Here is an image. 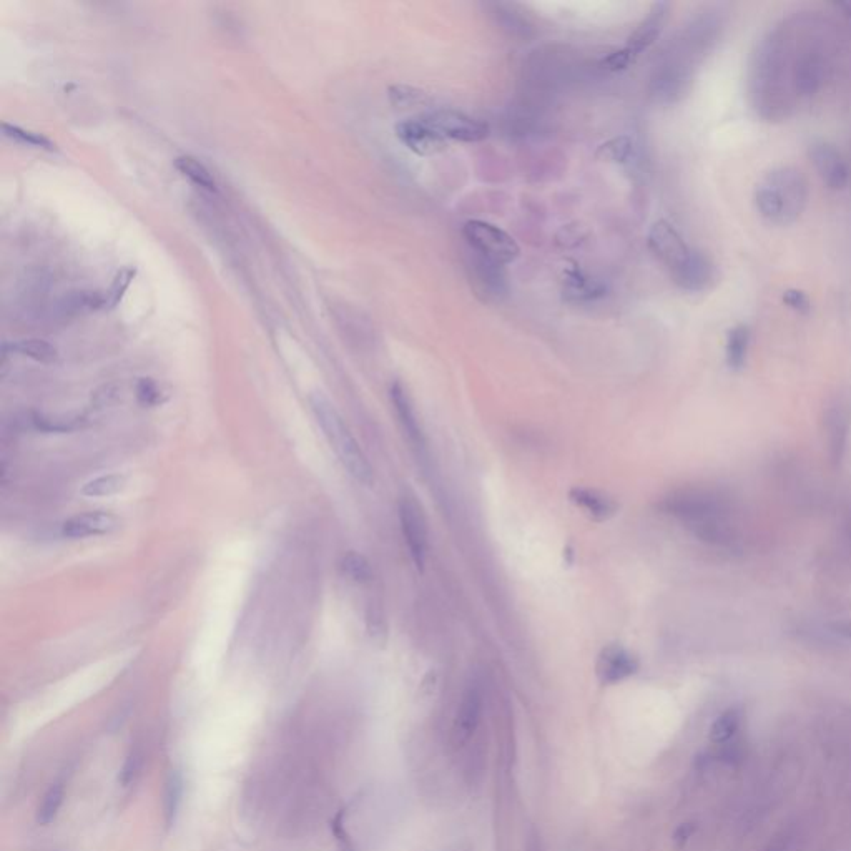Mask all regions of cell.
<instances>
[{"label": "cell", "instance_id": "1", "mask_svg": "<svg viewBox=\"0 0 851 851\" xmlns=\"http://www.w3.org/2000/svg\"><path fill=\"white\" fill-rule=\"evenodd\" d=\"M800 27L783 20L758 40L748 62V100L760 119L782 122L792 114V72Z\"/></svg>", "mask_w": 851, "mask_h": 851}, {"label": "cell", "instance_id": "2", "mask_svg": "<svg viewBox=\"0 0 851 851\" xmlns=\"http://www.w3.org/2000/svg\"><path fill=\"white\" fill-rule=\"evenodd\" d=\"M724 30V14L707 9L695 15L675 39L664 64L654 79L655 95L664 102H675L689 90L694 70L714 49Z\"/></svg>", "mask_w": 851, "mask_h": 851}, {"label": "cell", "instance_id": "3", "mask_svg": "<svg viewBox=\"0 0 851 851\" xmlns=\"http://www.w3.org/2000/svg\"><path fill=\"white\" fill-rule=\"evenodd\" d=\"M664 511L715 546H732L733 531L725 499L707 489H682L662 502Z\"/></svg>", "mask_w": 851, "mask_h": 851}, {"label": "cell", "instance_id": "4", "mask_svg": "<svg viewBox=\"0 0 851 851\" xmlns=\"http://www.w3.org/2000/svg\"><path fill=\"white\" fill-rule=\"evenodd\" d=\"M810 198L807 178L793 167H777L763 175L753 192L755 208L763 220L788 227L802 217Z\"/></svg>", "mask_w": 851, "mask_h": 851}, {"label": "cell", "instance_id": "5", "mask_svg": "<svg viewBox=\"0 0 851 851\" xmlns=\"http://www.w3.org/2000/svg\"><path fill=\"white\" fill-rule=\"evenodd\" d=\"M311 409L315 414L316 421L320 424L321 431L325 434L331 449L335 451L341 464L346 471L358 481V483L373 484V468L366 459L365 453L361 451L360 444L355 436L351 434L340 413L331 404L330 399L323 394L315 393L310 398Z\"/></svg>", "mask_w": 851, "mask_h": 851}, {"label": "cell", "instance_id": "6", "mask_svg": "<svg viewBox=\"0 0 851 851\" xmlns=\"http://www.w3.org/2000/svg\"><path fill=\"white\" fill-rule=\"evenodd\" d=\"M463 235L474 253L499 266L516 261L521 253L516 240L491 223L481 222V220L468 222L464 225Z\"/></svg>", "mask_w": 851, "mask_h": 851}, {"label": "cell", "instance_id": "7", "mask_svg": "<svg viewBox=\"0 0 851 851\" xmlns=\"http://www.w3.org/2000/svg\"><path fill=\"white\" fill-rule=\"evenodd\" d=\"M399 522L414 566L421 571L428 554V524L423 509L413 497H403L399 501Z\"/></svg>", "mask_w": 851, "mask_h": 851}, {"label": "cell", "instance_id": "8", "mask_svg": "<svg viewBox=\"0 0 851 851\" xmlns=\"http://www.w3.org/2000/svg\"><path fill=\"white\" fill-rule=\"evenodd\" d=\"M436 132L441 133L446 140L459 142H481L489 135V125L481 120L473 119L463 112L456 110H436L433 114L423 117Z\"/></svg>", "mask_w": 851, "mask_h": 851}, {"label": "cell", "instance_id": "9", "mask_svg": "<svg viewBox=\"0 0 851 851\" xmlns=\"http://www.w3.org/2000/svg\"><path fill=\"white\" fill-rule=\"evenodd\" d=\"M808 155L812 158L813 167L818 177L830 190L840 192L847 187L850 180V170L842 153L833 143L827 140H817L810 145Z\"/></svg>", "mask_w": 851, "mask_h": 851}, {"label": "cell", "instance_id": "10", "mask_svg": "<svg viewBox=\"0 0 851 851\" xmlns=\"http://www.w3.org/2000/svg\"><path fill=\"white\" fill-rule=\"evenodd\" d=\"M396 137L404 147L421 157L436 155L448 148V140L436 132L426 120H404L396 125Z\"/></svg>", "mask_w": 851, "mask_h": 851}, {"label": "cell", "instance_id": "11", "mask_svg": "<svg viewBox=\"0 0 851 851\" xmlns=\"http://www.w3.org/2000/svg\"><path fill=\"white\" fill-rule=\"evenodd\" d=\"M670 275L682 290L699 293L714 283L715 266L709 256L692 248L687 258L675 270L670 271Z\"/></svg>", "mask_w": 851, "mask_h": 851}, {"label": "cell", "instance_id": "12", "mask_svg": "<svg viewBox=\"0 0 851 851\" xmlns=\"http://www.w3.org/2000/svg\"><path fill=\"white\" fill-rule=\"evenodd\" d=\"M649 246L652 253L670 271L675 270L687 258L690 250H692L684 242V238L680 237L679 232L670 223L665 222V220L655 223L652 230H650Z\"/></svg>", "mask_w": 851, "mask_h": 851}, {"label": "cell", "instance_id": "13", "mask_svg": "<svg viewBox=\"0 0 851 851\" xmlns=\"http://www.w3.org/2000/svg\"><path fill=\"white\" fill-rule=\"evenodd\" d=\"M639 660L620 645H609L602 650L597 660V677L602 684H619L637 674Z\"/></svg>", "mask_w": 851, "mask_h": 851}, {"label": "cell", "instance_id": "14", "mask_svg": "<svg viewBox=\"0 0 851 851\" xmlns=\"http://www.w3.org/2000/svg\"><path fill=\"white\" fill-rule=\"evenodd\" d=\"M119 527L120 519L112 512L92 511L67 519L62 526V534L69 539H87L112 534Z\"/></svg>", "mask_w": 851, "mask_h": 851}, {"label": "cell", "instance_id": "15", "mask_svg": "<svg viewBox=\"0 0 851 851\" xmlns=\"http://www.w3.org/2000/svg\"><path fill=\"white\" fill-rule=\"evenodd\" d=\"M669 12L670 4H667V2H659L650 9L647 17L640 22L639 27L635 29L634 34L630 35L629 42L625 45L624 50L632 59L642 54L644 50L649 49L650 45L659 39V35L662 34V30L667 24V19H669Z\"/></svg>", "mask_w": 851, "mask_h": 851}, {"label": "cell", "instance_id": "16", "mask_svg": "<svg viewBox=\"0 0 851 851\" xmlns=\"http://www.w3.org/2000/svg\"><path fill=\"white\" fill-rule=\"evenodd\" d=\"M851 414L847 404L842 401L833 404L825 414V436H827L828 451L833 463H840L847 449L848 433H850Z\"/></svg>", "mask_w": 851, "mask_h": 851}, {"label": "cell", "instance_id": "17", "mask_svg": "<svg viewBox=\"0 0 851 851\" xmlns=\"http://www.w3.org/2000/svg\"><path fill=\"white\" fill-rule=\"evenodd\" d=\"M469 268H471V281H473L474 288L478 293L486 295V300H492V298L501 300V296L506 295V275L502 271V266L496 265V263H492V261L486 260L476 253Z\"/></svg>", "mask_w": 851, "mask_h": 851}, {"label": "cell", "instance_id": "18", "mask_svg": "<svg viewBox=\"0 0 851 851\" xmlns=\"http://www.w3.org/2000/svg\"><path fill=\"white\" fill-rule=\"evenodd\" d=\"M391 403H393L394 411H396V416H398L399 423H401V428H403L404 433L408 436L409 443L413 444L414 448H418L419 451L426 449V439H424L423 429L419 426L413 404H411V399L408 396V391L398 381L391 386Z\"/></svg>", "mask_w": 851, "mask_h": 851}, {"label": "cell", "instance_id": "19", "mask_svg": "<svg viewBox=\"0 0 851 851\" xmlns=\"http://www.w3.org/2000/svg\"><path fill=\"white\" fill-rule=\"evenodd\" d=\"M571 501L577 507H581L582 511H586L594 521H607L617 512V504H615L609 496L602 492L594 491V489H586V487H574L569 492Z\"/></svg>", "mask_w": 851, "mask_h": 851}, {"label": "cell", "instance_id": "20", "mask_svg": "<svg viewBox=\"0 0 851 851\" xmlns=\"http://www.w3.org/2000/svg\"><path fill=\"white\" fill-rule=\"evenodd\" d=\"M481 710H483V699L476 687L464 694L463 702L459 705L458 719H456V735L461 740L471 737L476 727H478L479 719H481Z\"/></svg>", "mask_w": 851, "mask_h": 851}, {"label": "cell", "instance_id": "21", "mask_svg": "<svg viewBox=\"0 0 851 851\" xmlns=\"http://www.w3.org/2000/svg\"><path fill=\"white\" fill-rule=\"evenodd\" d=\"M750 341H752V333L747 325H737L729 331L727 345H725V358L730 369L740 371L745 366Z\"/></svg>", "mask_w": 851, "mask_h": 851}, {"label": "cell", "instance_id": "22", "mask_svg": "<svg viewBox=\"0 0 851 851\" xmlns=\"http://www.w3.org/2000/svg\"><path fill=\"white\" fill-rule=\"evenodd\" d=\"M182 802L183 778L180 772L172 770L165 780V788H163V822H165L167 828H172L177 823Z\"/></svg>", "mask_w": 851, "mask_h": 851}, {"label": "cell", "instance_id": "23", "mask_svg": "<svg viewBox=\"0 0 851 851\" xmlns=\"http://www.w3.org/2000/svg\"><path fill=\"white\" fill-rule=\"evenodd\" d=\"M175 168L182 173L183 177L192 180L197 187L207 190V192H215L217 190V182L213 178L212 172L208 170L202 162H198L197 158L190 155H183L175 160Z\"/></svg>", "mask_w": 851, "mask_h": 851}, {"label": "cell", "instance_id": "24", "mask_svg": "<svg viewBox=\"0 0 851 851\" xmlns=\"http://www.w3.org/2000/svg\"><path fill=\"white\" fill-rule=\"evenodd\" d=\"M12 351L25 356V358H30V360L37 361V363H42V365H52L59 360L57 348L45 340L19 341V343L12 345Z\"/></svg>", "mask_w": 851, "mask_h": 851}, {"label": "cell", "instance_id": "25", "mask_svg": "<svg viewBox=\"0 0 851 851\" xmlns=\"http://www.w3.org/2000/svg\"><path fill=\"white\" fill-rule=\"evenodd\" d=\"M740 722H742V715H740L738 710L730 709L724 712L712 724V729H710L712 742L717 743V745H724V743L730 742L737 735L738 729H740Z\"/></svg>", "mask_w": 851, "mask_h": 851}, {"label": "cell", "instance_id": "26", "mask_svg": "<svg viewBox=\"0 0 851 851\" xmlns=\"http://www.w3.org/2000/svg\"><path fill=\"white\" fill-rule=\"evenodd\" d=\"M62 803H64V788L60 787V785H52L47 790V793H45L44 798H42L39 808H37V815H35L37 823L42 825V827H47V825L54 822L57 815H59Z\"/></svg>", "mask_w": 851, "mask_h": 851}, {"label": "cell", "instance_id": "27", "mask_svg": "<svg viewBox=\"0 0 851 851\" xmlns=\"http://www.w3.org/2000/svg\"><path fill=\"white\" fill-rule=\"evenodd\" d=\"M123 486H125L123 476L109 474V476H100V478H95L94 481H89L82 487V494L87 497H109L122 491Z\"/></svg>", "mask_w": 851, "mask_h": 851}, {"label": "cell", "instance_id": "28", "mask_svg": "<svg viewBox=\"0 0 851 851\" xmlns=\"http://www.w3.org/2000/svg\"><path fill=\"white\" fill-rule=\"evenodd\" d=\"M2 130H4L5 137L14 140V142L24 143L29 147L44 148V150H55V143L42 133L25 130V128L17 127V125H10V123H4Z\"/></svg>", "mask_w": 851, "mask_h": 851}, {"label": "cell", "instance_id": "29", "mask_svg": "<svg viewBox=\"0 0 851 851\" xmlns=\"http://www.w3.org/2000/svg\"><path fill=\"white\" fill-rule=\"evenodd\" d=\"M341 567H343V572H345L346 576L350 577L351 581L365 584V582L373 579V569L369 566L368 559L358 554V552L346 554L343 557V566Z\"/></svg>", "mask_w": 851, "mask_h": 851}, {"label": "cell", "instance_id": "30", "mask_svg": "<svg viewBox=\"0 0 851 851\" xmlns=\"http://www.w3.org/2000/svg\"><path fill=\"white\" fill-rule=\"evenodd\" d=\"M389 99L394 107H414V105L423 104L426 100V94L423 90L414 89L409 85H394L389 87Z\"/></svg>", "mask_w": 851, "mask_h": 851}, {"label": "cell", "instance_id": "31", "mask_svg": "<svg viewBox=\"0 0 851 851\" xmlns=\"http://www.w3.org/2000/svg\"><path fill=\"white\" fill-rule=\"evenodd\" d=\"M629 153V138L620 137L604 143V145L599 148L597 157L602 158V160H609V162H624L625 158L629 157Z\"/></svg>", "mask_w": 851, "mask_h": 851}, {"label": "cell", "instance_id": "32", "mask_svg": "<svg viewBox=\"0 0 851 851\" xmlns=\"http://www.w3.org/2000/svg\"><path fill=\"white\" fill-rule=\"evenodd\" d=\"M133 276H135V270H132V268H123L122 271L117 273L114 285H112L109 295H107V305H119L120 300H122L123 295H125V291H127L128 286L132 283Z\"/></svg>", "mask_w": 851, "mask_h": 851}, {"label": "cell", "instance_id": "33", "mask_svg": "<svg viewBox=\"0 0 851 851\" xmlns=\"http://www.w3.org/2000/svg\"><path fill=\"white\" fill-rule=\"evenodd\" d=\"M140 770H142V753L138 752L137 748H135V750H130L127 758H125L122 770H120V783H122V787H130L137 780Z\"/></svg>", "mask_w": 851, "mask_h": 851}, {"label": "cell", "instance_id": "34", "mask_svg": "<svg viewBox=\"0 0 851 851\" xmlns=\"http://www.w3.org/2000/svg\"><path fill=\"white\" fill-rule=\"evenodd\" d=\"M783 303L788 306V308H792L793 311H797L800 315H807L812 310V303H810V298H808L803 291L800 290H787L783 293Z\"/></svg>", "mask_w": 851, "mask_h": 851}, {"label": "cell", "instance_id": "35", "mask_svg": "<svg viewBox=\"0 0 851 851\" xmlns=\"http://www.w3.org/2000/svg\"><path fill=\"white\" fill-rule=\"evenodd\" d=\"M137 394L138 399H140V403L147 404V406H153V404L158 403V399H160V391H158L157 384L153 383L152 379H142L137 386Z\"/></svg>", "mask_w": 851, "mask_h": 851}, {"label": "cell", "instance_id": "36", "mask_svg": "<svg viewBox=\"0 0 851 851\" xmlns=\"http://www.w3.org/2000/svg\"><path fill=\"white\" fill-rule=\"evenodd\" d=\"M335 835L338 838V842H340L341 851H355V848L351 845L350 838H348L345 830H343L340 818L335 822Z\"/></svg>", "mask_w": 851, "mask_h": 851}, {"label": "cell", "instance_id": "37", "mask_svg": "<svg viewBox=\"0 0 851 851\" xmlns=\"http://www.w3.org/2000/svg\"><path fill=\"white\" fill-rule=\"evenodd\" d=\"M833 629L837 630V634L842 635L843 639L851 642V622H837V624L833 625Z\"/></svg>", "mask_w": 851, "mask_h": 851}, {"label": "cell", "instance_id": "38", "mask_svg": "<svg viewBox=\"0 0 851 851\" xmlns=\"http://www.w3.org/2000/svg\"><path fill=\"white\" fill-rule=\"evenodd\" d=\"M833 7L842 10L843 14L851 19V2H837V4H833Z\"/></svg>", "mask_w": 851, "mask_h": 851}, {"label": "cell", "instance_id": "39", "mask_svg": "<svg viewBox=\"0 0 851 851\" xmlns=\"http://www.w3.org/2000/svg\"><path fill=\"white\" fill-rule=\"evenodd\" d=\"M690 833H692V828L689 825H685V827L680 828L679 832H677V840H687L690 837Z\"/></svg>", "mask_w": 851, "mask_h": 851}, {"label": "cell", "instance_id": "40", "mask_svg": "<svg viewBox=\"0 0 851 851\" xmlns=\"http://www.w3.org/2000/svg\"><path fill=\"white\" fill-rule=\"evenodd\" d=\"M850 536H851V524H850Z\"/></svg>", "mask_w": 851, "mask_h": 851}]
</instances>
